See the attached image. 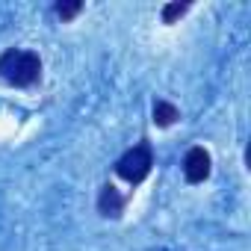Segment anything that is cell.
Here are the masks:
<instances>
[{
  "label": "cell",
  "mask_w": 251,
  "mask_h": 251,
  "mask_svg": "<svg viewBox=\"0 0 251 251\" xmlns=\"http://www.w3.org/2000/svg\"><path fill=\"white\" fill-rule=\"evenodd\" d=\"M0 80L15 89H33L42 83V56L30 48H6L0 53Z\"/></svg>",
  "instance_id": "obj_1"
},
{
  "label": "cell",
  "mask_w": 251,
  "mask_h": 251,
  "mask_svg": "<svg viewBox=\"0 0 251 251\" xmlns=\"http://www.w3.org/2000/svg\"><path fill=\"white\" fill-rule=\"evenodd\" d=\"M112 172H115L118 180H124L127 186L145 183L151 177V172H154V145L148 139H139L136 145H130L127 151L115 160Z\"/></svg>",
  "instance_id": "obj_2"
},
{
  "label": "cell",
  "mask_w": 251,
  "mask_h": 251,
  "mask_svg": "<svg viewBox=\"0 0 251 251\" xmlns=\"http://www.w3.org/2000/svg\"><path fill=\"white\" fill-rule=\"evenodd\" d=\"M180 172H183L186 183H192V186L204 183V180L210 177V172H213V157H210V151H207L204 145H192V148L186 151L183 163H180Z\"/></svg>",
  "instance_id": "obj_3"
},
{
  "label": "cell",
  "mask_w": 251,
  "mask_h": 251,
  "mask_svg": "<svg viewBox=\"0 0 251 251\" xmlns=\"http://www.w3.org/2000/svg\"><path fill=\"white\" fill-rule=\"evenodd\" d=\"M127 201H130V195H124L115 183H103L100 192H98L95 207H98V216H100V219L118 222V219L124 216V210H127Z\"/></svg>",
  "instance_id": "obj_4"
},
{
  "label": "cell",
  "mask_w": 251,
  "mask_h": 251,
  "mask_svg": "<svg viewBox=\"0 0 251 251\" xmlns=\"http://www.w3.org/2000/svg\"><path fill=\"white\" fill-rule=\"evenodd\" d=\"M151 121L157 124L160 130H166V127H172V124H177V121H180V109H177V103H172L169 98H154Z\"/></svg>",
  "instance_id": "obj_5"
},
{
  "label": "cell",
  "mask_w": 251,
  "mask_h": 251,
  "mask_svg": "<svg viewBox=\"0 0 251 251\" xmlns=\"http://www.w3.org/2000/svg\"><path fill=\"white\" fill-rule=\"evenodd\" d=\"M189 9H192V0H172V3H166L160 9V18H163V24H177Z\"/></svg>",
  "instance_id": "obj_6"
},
{
  "label": "cell",
  "mask_w": 251,
  "mask_h": 251,
  "mask_svg": "<svg viewBox=\"0 0 251 251\" xmlns=\"http://www.w3.org/2000/svg\"><path fill=\"white\" fill-rule=\"evenodd\" d=\"M86 9V3L83 0H59V3H53V15L62 21V24H68V21H74L80 12Z\"/></svg>",
  "instance_id": "obj_7"
}]
</instances>
